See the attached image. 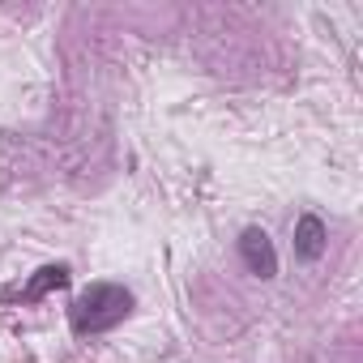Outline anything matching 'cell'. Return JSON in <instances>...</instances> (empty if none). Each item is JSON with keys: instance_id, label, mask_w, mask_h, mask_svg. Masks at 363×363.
I'll return each instance as SVG.
<instances>
[{"instance_id": "cell-1", "label": "cell", "mask_w": 363, "mask_h": 363, "mask_svg": "<svg viewBox=\"0 0 363 363\" xmlns=\"http://www.w3.org/2000/svg\"><path fill=\"white\" fill-rule=\"evenodd\" d=\"M128 312H133V291L128 286H120V282H94V286H86L69 303V325H73L77 337H90V333L116 329Z\"/></svg>"}, {"instance_id": "cell-2", "label": "cell", "mask_w": 363, "mask_h": 363, "mask_svg": "<svg viewBox=\"0 0 363 363\" xmlns=\"http://www.w3.org/2000/svg\"><path fill=\"white\" fill-rule=\"evenodd\" d=\"M240 257H244V265H248L257 278H274V274H278V252H274V240H269L261 227H248V231L240 235Z\"/></svg>"}, {"instance_id": "cell-3", "label": "cell", "mask_w": 363, "mask_h": 363, "mask_svg": "<svg viewBox=\"0 0 363 363\" xmlns=\"http://www.w3.org/2000/svg\"><path fill=\"white\" fill-rule=\"evenodd\" d=\"M325 244H329L325 223H320L316 214H303V218L295 223V252H299L303 261H316V257L325 252Z\"/></svg>"}, {"instance_id": "cell-4", "label": "cell", "mask_w": 363, "mask_h": 363, "mask_svg": "<svg viewBox=\"0 0 363 363\" xmlns=\"http://www.w3.org/2000/svg\"><path fill=\"white\" fill-rule=\"evenodd\" d=\"M60 286H69V265H43L39 274H35V282L22 291L26 299H43L48 291H60Z\"/></svg>"}]
</instances>
